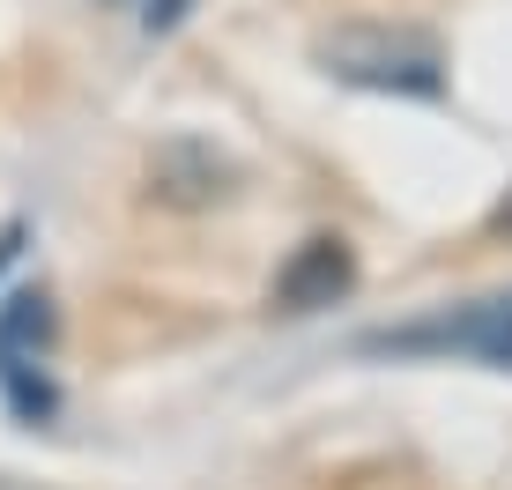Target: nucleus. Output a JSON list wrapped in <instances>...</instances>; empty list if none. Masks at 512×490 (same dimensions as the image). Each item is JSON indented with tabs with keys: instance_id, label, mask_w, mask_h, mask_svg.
Here are the masks:
<instances>
[{
	"instance_id": "1",
	"label": "nucleus",
	"mask_w": 512,
	"mask_h": 490,
	"mask_svg": "<svg viewBox=\"0 0 512 490\" xmlns=\"http://www.w3.org/2000/svg\"><path fill=\"white\" fill-rule=\"evenodd\" d=\"M312 60L334 82L372 90V97H416V104L446 97V52L416 23H334V30H320Z\"/></svg>"
},
{
	"instance_id": "8",
	"label": "nucleus",
	"mask_w": 512,
	"mask_h": 490,
	"mask_svg": "<svg viewBox=\"0 0 512 490\" xmlns=\"http://www.w3.org/2000/svg\"><path fill=\"white\" fill-rule=\"evenodd\" d=\"M15 253H23V223H8V231H0V268H8Z\"/></svg>"
},
{
	"instance_id": "2",
	"label": "nucleus",
	"mask_w": 512,
	"mask_h": 490,
	"mask_svg": "<svg viewBox=\"0 0 512 490\" xmlns=\"http://www.w3.org/2000/svg\"><path fill=\"white\" fill-rule=\"evenodd\" d=\"M357 349H372V357H475V364L512 372V297H483V305L409 320V327H379Z\"/></svg>"
},
{
	"instance_id": "9",
	"label": "nucleus",
	"mask_w": 512,
	"mask_h": 490,
	"mask_svg": "<svg viewBox=\"0 0 512 490\" xmlns=\"http://www.w3.org/2000/svg\"><path fill=\"white\" fill-rule=\"evenodd\" d=\"M0 490H15V483H0Z\"/></svg>"
},
{
	"instance_id": "6",
	"label": "nucleus",
	"mask_w": 512,
	"mask_h": 490,
	"mask_svg": "<svg viewBox=\"0 0 512 490\" xmlns=\"http://www.w3.org/2000/svg\"><path fill=\"white\" fill-rule=\"evenodd\" d=\"M186 8H193V0H141V30H171Z\"/></svg>"
},
{
	"instance_id": "7",
	"label": "nucleus",
	"mask_w": 512,
	"mask_h": 490,
	"mask_svg": "<svg viewBox=\"0 0 512 490\" xmlns=\"http://www.w3.org/2000/svg\"><path fill=\"white\" fill-rule=\"evenodd\" d=\"M483 231H490V238H512V186L498 194V208H490V216H483Z\"/></svg>"
},
{
	"instance_id": "4",
	"label": "nucleus",
	"mask_w": 512,
	"mask_h": 490,
	"mask_svg": "<svg viewBox=\"0 0 512 490\" xmlns=\"http://www.w3.org/2000/svg\"><path fill=\"white\" fill-rule=\"evenodd\" d=\"M349 290H357V245H349L342 231H312V238L275 268L268 305H275V312H290V320H305V312L342 305Z\"/></svg>"
},
{
	"instance_id": "5",
	"label": "nucleus",
	"mask_w": 512,
	"mask_h": 490,
	"mask_svg": "<svg viewBox=\"0 0 512 490\" xmlns=\"http://www.w3.org/2000/svg\"><path fill=\"white\" fill-rule=\"evenodd\" d=\"M231 194H238V164L216 142H201V134H171V142H156V156H149V201L201 216V208H216Z\"/></svg>"
},
{
	"instance_id": "3",
	"label": "nucleus",
	"mask_w": 512,
	"mask_h": 490,
	"mask_svg": "<svg viewBox=\"0 0 512 490\" xmlns=\"http://www.w3.org/2000/svg\"><path fill=\"white\" fill-rule=\"evenodd\" d=\"M52 335H60V320H52L45 290H15L8 305H0V401H8L23 424H52V409H60L52 372H45Z\"/></svg>"
}]
</instances>
